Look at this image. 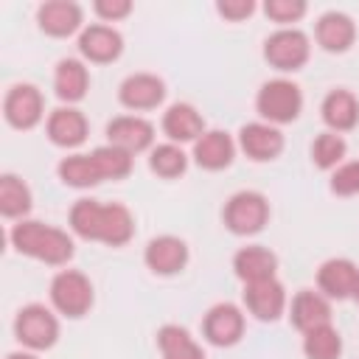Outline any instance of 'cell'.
<instances>
[{
    "label": "cell",
    "mask_w": 359,
    "mask_h": 359,
    "mask_svg": "<svg viewBox=\"0 0 359 359\" xmlns=\"http://www.w3.org/2000/svg\"><path fill=\"white\" fill-rule=\"evenodd\" d=\"M320 118L328 132L345 135L359 126V98L348 87H334L320 101Z\"/></svg>",
    "instance_id": "cell-22"
},
{
    "label": "cell",
    "mask_w": 359,
    "mask_h": 359,
    "mask_svg": "<svg viewBox=\"0 0 359 359\" xmlns=\"http://www.w3.org/2000/svg\"><path fill=\"white\" fill-rule=\"evenodd\" d=\"M269 216H272V208H269V199L261 194V191H236L224 208H222V222L224 227L233 233V236H258L266 224H269Z\"/></svg>",
    "instance_id": "cell-5"
},
{
    "label": "cell",
    "mask_w": 359,
    "mask_h": 359,
    "mask_svg": "<svg viewBox=\"0 0 359 359\" xmlns=\"http://www.w3.org/2000/svg\"><path fill=\"white\" fill-rule=\"evenodd\" d=\"M309 154H311V163L320 168V171H334L337 165H342L345 163V154H348V143H345V137L342 135H337V132H320L317 137H314V143H311V149H309Z\"/></svg>",
    "instance_id": "cell-31"
},
{
    "label": "cell",
    "mask_w": 359,
    "mask_h": 359,
    "mask_svg": "<svg viewBox=\"0 0 359 359\" xmlns=\"http://www.w3.org/2000/svg\"><path fill=\"white\" fill-rule=\"evenodd\" d=\"M264 62L278 73H297L311 59V39L300 28H275L264 39Z\"/></svg>",
    "instance_id": "cell-7"
},
{
    "label": "cell",
    "mask_w": 359,
    "mask_h": 359,
    "mask_svg": "<svg viewBox=\"0 0 359 359\" xmlns=\"http://www.w3.org/2000/svg\"><path fill=\"white\" fill-rule=\"evenodd\" d=\"M50 309L67 320H81L95 303V286L81 269H59L48 286Z\"/></svg>",
    "instance_id": "cell-4"
},
{
    "label": "cell",
    "mask_w": 359,
    "mask_h": 359,
    "mask_svg": "<svg viewBox=\"0 0 359 359\" xmlns=\"http://www.w3.org/2000/svg\"><path fill=\"white\" fill-rule=\"evenodd\" d=\"M79 56L90 65H112L123 56V34L107 22H90L79 34Z\"/></svg>",
    "instance_id": "cell-14"
},
{
    "label": "cell",
    "mask_w": 359,
    "mask_h": 359,
    "mask_svg": "<svg viewBox=\"0 0 359 359\" xmlns=\"http://www.w3.org/2000/svg\"><path fill=\"white\" fill-rule=\"evenodd\" d=\"M90 157H93V163H95V168H98V174H101L104 182H107V180L121 182V180H126V177L132 174V168H135V157H132L129 151L112 146V143L95 146V149L90 151Z\"/></svg>",
    "instance_id": "cell-30"
},
{
    "label": "cell",
    "mask_w": 359,
    "mask_h": 359,
    "mask_svg": "<svg viewBox=\"0 0 359 359\" xmlns=\"http://www.w3.org/2000/svg\"><path fill=\"white\" fill-rule=\"evenodd\" d=\"M359 280V266L351 258H328L317 266V292L328 300H351Z\"/></svg>",
    "instance_id": "cell-23"
},
{
    "label": "cell",
    "mask_w": 359,
    "mask_h": 359,
    "mask_svg": "<svg viewBox=\"0 0 359 359\" xmlns=\"http://www.w3.org/2000/svg\"><path fill=\"white\" fill-rule=\"evenodd\" d=\"M6 359H39V356H36L34 351H25V348H22V351H11V353H6Z\"/></svg>",
    "instance_id": "cell-37"
},
{
    "label": "cell",
    "mask_w": 359,
    "mask_h": 359,
    "mask_svg": "<svg viewBox=\"0 0 359 359\" xmlns=\"http://www.w3.org/2000/svg\"><path fill=\"white\" fill-rule=\"evenodd\" d=\"M157 348L163 359H205L202 345L191 337L188 328L177 323H165L157 328Z\"/></svg>",
    "instance_id": "cell-27"
},
{
    "label": "cell",
    "mask_w": 359,
    "mask_h": 359,
    "mask_svg": "<svg viewBox=\"0 0 359 359\" xmlns=\"http://www.w3.org/2000/svg\"><path fill=\"white\" fill-rule=\"evenodd\" d=\"M241 303L258 323H278L289 309V294L278 278H269L261 283H247L241 292Z\"/></svg>",
    "instance_id": "cell-13"
},
{
    "label": "cell",
    "mask_w": 359,
    "mask_h": 359,
    "mask_svg": "<svg viewBox=\"0 0 359 359\" xmlns=\"http://www.w3.org/2000/svg\"><path fill=\"white\" fill-rule=\"evenodd\" d=\"M31 208H34L31 185L22 177L11 174V171L0 174V213L6 219L20 222V219H28Z\"/></svg>",
    "instance_id": "cell-26"
},
{
    "label": "cell",
    "mask_w": 359,
    "mask_h": 359,
    "mask_svg": "<svg viewBox=\"0 0 359 359\" xmlns=\"http://www.w3.org/2000/svg\"><path fill=\"white\" fill-rule=\"evenodd\" d=\"M8 241H11L14 252H20L31 261L48 264V266H67L70 258L76 255L73 236L62 227L39 222V219L14 222L8 230Z\"/></svg>",
    "instance_id": "cell-2"
},
{
    "label": "cell",
    "mask_w": 359,
    "mask_h": 359,
    "mask_svg": "<svg viewBox=\"0 0 359 359\" xmlns=\"http://www.w3.org/2000/svg\"><path fill=\"white\" fill-rule=\"evenodd\" d=\"M303 356L306 359H339L342 356V337L328 323L303 334Z\"/></svg>",
    "instance_id": "cell-32"
},
{
    "label": "cell",
    "mask_w": 359,
    "mask_h": 359,
    "mask_svg": "<svg viewBox=\"0 0 359 359\" xmlns=\"http://www.w3.org/2000/svg\"><path fill=\"white\" fill-rule=\"evenodd\" d=\"M14 339L34 353L50 351L59 342V317L45 303H28L14 317Z\"/></svg>",
    "instance_id": "cell-6"
},
{
    "label": "cell",
    "mask_w": 359,
    "mask_h": 359,
    "mask_svg": "<svg viewBox=\"0 0 359 359\" xmlns=\"http://www.w3.org/2000/svg\"><path fill=\"white\" fill-rule=\"evenodd\" d=\"M188 163H191V154H185L182 146L168 143V140L157 143L149 151V171L160 180H180L188 171Z\"/></svg>",
    "instance_id": "cell-29"
},
{
    "label": "cell",
    "mask_w": 359,
    "mask_h": 359,
    "mask_svg": "<svg viewBox=\"0 0 359 359\" xmlns=\"http://www.w3.org/2000/svg\"><path fill=\"white\" fill-rule=\"evenodd\" d=\"M132 11H135L132 0H95V3H93V14H95L101 22H107V25L126 20Z\"/></svg>",
    "instance_id": "cell-35"
},
{
    "label": "cell",
    "mask_w": 359,
    "mask_h": 359,
    "mask_svg": "<svg viewBox=\"0 0 359 359\" xmlns=\"http://www.w3.org/2000/svg\"><path fill=\"white\" fill-rule=\"evenodd\" d=\"M107 143L135 154L154 149V123L143 115H115L107 123Z\"/></svg>",
    "instance_id": "cell-17"
},
{
    "label": "cell",
    "mask_w": 359,
    "mask_h": 359,
    "mask_svg": "<svg viewBox=\"0 0 359 359\" xmlns=\"http://www.w3.org/2000/svg\"><path fill=\"white\" fill-rule=\"evenodd\" d=\"M90 93V67L84 59H59L53 67V95L62 107H76Z\"/></svg>",
    "instance_id": "cell-21"
},
{
    "label": "cell",
    "mask_w": 359,
    "mask_h": 359,
    "mask_svg": "<svg viewBox=\"0 0 359 359\" xmlns=\"http://www.w3.org/2000/svg\"><path fill=\"white\" fill-rule=\"evenodd\" d=\"M244 328H247V317H244L241 306H236L230 300L210 306L202 317V339L213 348L238 345L244 337Z\"/></svg>",
    "instance_id": "cell-9"
},
{
    "label": "cell",
    "mask_w": 359,
    "mask_h": 359,
    "mask_svg": "<svg viewBox=\"0 0 359 359\" xmlns=\"http://www.w3.org/2000/svg\"><path fill=\"white\" fill-rule=\"evenodd\" d=\"M3 118L17 132H31L45 121V95L31 81H17L3 95Z\"/></svg>",
    "instance_id": "cell-8"
},
{
    "label": "cell",
    "mask_w": 359,
    "mask_h": 359,
    "mask_svg": "<svg viewBox=\"0 0 359 359\" xmlns=\"http://www.w3.org/2000/svg\"><path fill=\"white\" fill-rule=\"evenodd\" d=\"M328 191L334 196H359V160H345L331 171Z\"/></svg>",
    "instance_id": "cell-34"
},
{
    "label": "cell",
    "mask_w": 359,
    "mask_h": 359,
    "mask_svg": "<svg viewBox=\"0 0 359 359\" xmlns=\"http://www.w3.org/2000/svg\"><path fill=\"white\" fill-rule=\"evenodd\" d=\"M236 146L252 163H272V160H278L283 154L286 137H283L280 126H272L266 121H250V123H244L238 129Z\"/></svg>",
    "instance_id": "cell-10"
},
{
    "label": "cell",
    "mask_w": 359,
    "mask_h": 359,
    "mask_svg": "<svg viewBox=\"0 0 359 359\" xmlns=\"http://www.w3.org/2000/svg\"><path fill=\"white\" fill-rule=\"evenodd\" d=\"M289 323L306 334L311 328H320V325H328L331 323V300L317 292V289H300L292 300H289Z\"/></svg>",
    "instance_id": "cell-24"
},
{
    "label": "cell",
    "mask_w": 359,
    "mask_h": 359,
    "mask_svg": "<svg viewBox=\"0 0 359 359\" xmlns=\"http://www.w3.org/2000/svg\"><path fill=\"white\" fill-rule=\"evenodd\" d=\"M165 81L157 73L137 70L118 84V104L129 112H151L165 101Z\"/></svg>",
    "instance_id": "cell-11"
},
{
    "label": "cell",
    "mask_w": 359,
    "mask_h": 359,
    "mask_svg": "<svg viewBox=\"0 0 359 359\" xmlns=\"http://www.w3.org/2000/svg\"><path fill=\"white\" fill-rule=\"evenodd\" d=\"M261 8L266 20L275 22L278 28H292V22H300L306 17L309 3L306 0H266Z\"/></svg>",
    "instance_id": "cell-33"
},
{
    "label": "cell",
    "mask_w": 359,
    "mask_h": 359,
    "mask_svg": "<svg viewBox=\"0 0 359 359\" xmlns=\"http://www.w3.org/2000/svg\"><path fill=\"white\" fill-rule=\"evenodd\" d=\"M67 227L84 241H98L107 247H126L135 238V213L121 202H101L81 196L70 205Z\"/></svg>",
    "instance_id": "cell-1"
},
{
    "label": "cell",
    "mask_w": 359,
    "mask_h": 359,
    "mask_svg": "<svg viewBox=\"0 0 359 359\" xmlns=\"http://www.w3.org/2000/svg\"><path fill=\"white\" fill-rule=\"evenodd\" d=\"M255 112L261 121L272 123V126H286L294 123L303 112V90L297 81L278 76L269 79L258 87L255 93Z\"/></svg>",
    "instance_id": "cell-3"
},
{
    "label": "cell",
    "mask_w": 359,
    "mask_h": 359,
    "mask_svg": "<svg viewBox=\"0 0 359 359\" xmlns=\"http://www.w3.org/2000/svg\"><path fill=\"white\" fill-rule=\"evenodd\" d=\"M45 135L56 149L73 151L90 135V121L79 107H56L45 118Z\"/></svg>",
    "instance_id": "cell-16"
},
{
    "label": "cell",
    "mask_w": 359,
    "mask_h": 359,
    "mask_svg": "<svg viewBox=\"0 0 359 359\" xmlns=\"http://www.w3.org/2000/svg\"><path fill=\"white\" fill-rule=\"evenodd\" d=\"M252 11H255V0H216V14L227 22H241L252 17Z\"/></svg>",
    "instance_id": "cell-36"
},
{
    "label": "cell",
    "mask_w": 359,
    "mask_h": 359,
    "mask_svg": "<svg viewBox=\"0 0 359 359\" xmlns=\"http://www.w3.org/2000/svg\"><path fill=\"white\" fill-rule=\"evenodd\" d=\"M314 42L325 53H348L356 42V22L345 11H325L314 22Z\"/></svg>",
    "instance_id": "cell-19"
},
{
    "label": "cell",
    "mask_w": 359,
    "mask_h": 359,
    "mask_svg": "<svg viewBox=\"0 0 359 359\" xmlns=\"http://www.w3.org/2000/svg\"><path fill=\"white\" fill-rule=\"evenodd\" d=\"M36 28L50 39H67L84 31V8L76 0H45L36 8Z\"/></svg>",
    "instance_id": "cell-15"
},
{
    "label": "cell",
    "mask_w": 359,
    "mask_h": 359,
    "mask_svg": "<svg viewBox=\"0 0 359 359\" xmlns=\"http://www.w3.org/2000/svg\"><path fill=\"white\" fill-rule=\"evenodd\" d=\"M233 275L244 286L278 278V255L264 244H247L233 255Z\"/></svg>",
    "instance_id": "cell-25"
},
{
    "label": "cell",
    "mask_w": 359,
    "mask_h": 359,
    "mask_svg": "<svg viewBox=\"0 0 359 359\" xmlns=\"http://www.w3.org/2000/svg\"><path fill=\"white\" fill-rule=\"evenodd\" d=\"M236 137L224 129H208L194 146H191V160L202 171H224L236 160Z\"/></svg>",
    "instance_id": "cell-18"
},
{
    "label": "cell",
    "mask_w": 359,
    "mask_h": 359,
    "mask_svg": "<svg viewBox=\"0 0 359 359\" xmlns=\"http://www.w3.org/2000/svg\"><path fill=\"white\" fill-rule=\"evenodd\" d=\"M191 261V250L185 244V238L163 233L149 238V244L143 247V264L149 272L160 275V278H174L180 275Z\"/></svg>",
    "instance_id": "cell-12"
},
{
    "label": "cell",
    "mask_w": 359,
    "mask_h": 359,
    "mask_svg": "<svg viewBox=\"0 0 359 359\" xmlns=\"http://www.w3.org/2000/svg\"><path fill=\"white\" fill-rule=\"evenodd\" d=\"M160 129L168 137V143H177V146H182V143H191L194 146L208 132L202 112L194 104H188V101H177V104L165 107L163 121H160Z\"/></svg>",
    "instance_id": "cell-20"
},
{
    "label": "cell",
    "mask_w": 359,
    "mask_h": 359,
    "mask_svg": "<svg viewBox=\"0 0 359 359\" xmlns=\"http://www.w3.org/2000/svg\"><path fill=\"white\" fill-rule=\"evenodd\" d=\"M56 177L67 188H76V191H90V188H95V185L104 182L101 174H98V168H95V163H93V157L90 154H79V151H73V154H67V157L59 160Z\"/></svg>",
    "instance_id": "cell-28"
},
{
    "label": "cell",
    "mask_w": 359,
    "mask_h": 359,
    "mask_svg": "<svg viewBox=\"0 0 359 359\" xmlns=\"http://www.w3.org/2000/svg\"><path fill=\"white\" fill-rule=\"evenodd\" d=\"M356 306H359V280H356V289H353V297H351Z\"/></svg>",
    "instance_id": "cell-38"
}]
</instances>
